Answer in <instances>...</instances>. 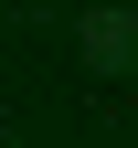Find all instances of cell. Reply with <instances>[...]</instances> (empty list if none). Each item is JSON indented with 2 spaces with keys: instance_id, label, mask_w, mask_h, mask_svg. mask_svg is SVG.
<instances>
[{
  "instance_id": "6da1fadb",
  "label": "cell",
  "mask_w": 138,
  "mask_h": 148,
  "mask_svg": "<svg viewBox=\"0 0 138 148\" xmlns=\"http://www.w3.org/2000/svg\"><path fill=\"white\" fill-rule=\"evenodd\" d=\"M85 53H96V64H128V53H138V32L117 21V11H96V21H85Z\"/></svg>"
}]
</instances>
